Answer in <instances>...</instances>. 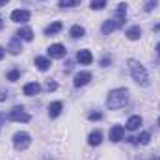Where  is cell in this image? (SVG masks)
Returning <instances> with one entry per match:
<instances>
[{
	"mask_svg": "<svg viewBox=\"0 0 160 160\" xmlns=\"http://www.w3.org/2000/svg\"><path fill=\"white\" fill-rule=\"evenodd\" d=\"M128 102V91L125 88H118V89H112L108 93V99H106V106L110 110H118L123 108L125 104Z\"/></svg>",
	"mask_w": 160,
	"mask_h": 160,
	"instance_id": "cell-1",
	"label": "cell"
},
{
	"mask_svg": "<svg viewBox=\"0 0 160 160\" xmlns=\"http://www.w3.org/2000/svg\"><path fill=\"white\" fill-rule=\"evenodd\" d=\"M128 69H130V75H132V78L136 80L140 86H149L151 84V80H149V75H147V71H145V67L140 63V62H136V60H128Z\"/></svg>",
	"mask_w": 160,
	"mask_h": 160,
	"instance_id": "cell-2",
	"label": "cell"
},
{
	"mask_svg": "<svg viewBox=\"0 0 160 160\" xmlns=\"http://www.w3.org/2000/svg\"><path fill=\"white\" fill-rule=\"evenodd\" d=\"M123 24H125V15H118V13H116V17H114V19H108V21L102 24V34H104V36H108V34H112L114 30L121 28Z\"/></svg>",
	"mask_w": 160,
	"mask_h": 160,
	"instance_id": "cell-3",
	"label": "cell"
},
{
	"mask_svg": "<svg viewBox=\"0 0 160 160\" xmlns=\"http://www.w3.org/2000/svg\"><path fill=\"white\" fill-rule=\"evenodd\" d=\"M30 143H32V140H30V134H28V132H17V134L13 136V145H15L17 151L28 149Z\"/></svg>",
	"mask_w": 160,
	"mask_h": 160,
	"instance_id": "cell-4",
	"label": "cell"
},
{
	"mask_svg": "<svg viewBox=\"0 0 160 160\" xmlns=\"http://www.w3.org/2000/svg\"><path fill=\"white\" fill-rule=\"evenodd\" d=\"M8 118H9L11 121H22V123H28V121H30V114H26L22 106H15V108L9 110V116H8Z\"/></svg>",
	"mask_w": 160,
	"mask_h": 160,
	"instance_id": "cell-5",
	"label": "cell"
},
{
	"mask_svg": "<svg viewBox=\"0 0 160 160\" xmlns=\"http://www.w3.org/2000/svg\"><path fill=\"white\" fill-rule=\"evenodd\" d=\"M47 52H48V56H50V58H63V56L67 54L65 47H63V45H60V43H54V45H50Z\"/></svg>",
	"mask_w": 160,
	"mask_h": 160,
	"instance_id": "cell-6",
	"label": "cell"
},
{
	"mask_svg": "<svg viewBox=\"0 0 160 160\" xmlns=\"http://www.w3.org/2000/svg\"><path fill=\"white\" fill-rule=\"evenodd\" d=\"M11 21L13 22H28L30 21V11H26V9H15V11H11Z\"/></svg>",
	"mask_w": 160,
	"mask_h": 160,
	"instance_id": "cell-7",
	"label": "cell"
},
{
	"mask_svg": "<svg viewBox=\"0 0 160 160\" xmlns=\"http://www.w3.org/2000/svg\"><path fill=\"white\" fill-rule=\"evenodd\" d=\"M123 136H125V128H123L121 125H114V127L110 128V140H112V142H121Z\"/></svg>",
	"mask_w": 160,
	"mask_h": 160,
	"instance_id": "cell-8",
	"label": "cell"
},
{
	"mask_svg": "<svg viewBox=\"0 0 160 160\" xmlns=\"http://www.w3.org/2000/svg\"><path fill=\"white\" fill-rule=\"evenodd\" d=\"M89 80H91V73H88V71L77 73V75H75V86H77V88H80V86H86Z\"/></svg>",
	"mask_w": 160,
	"mask_h": 160,
	"instance_id": "cell-9",
	"label": "cell"
},
{
	"mask_svg": "<svg viewBox=\"0 0 160 160\" xmlns=\"http://www.w3.org/2000/svg\"><path fill=\"white\" fill-rule=\"evenodd\" d=\"M22 91H24V95H28V97H32V95H38L41 91V86L38 82H30V84H26L24 88H22Z\"/></svg>",
	"mask_w": 160,
	"mask_h": 160,
	"instance_id": "cell-10",
	"label": "cell"
},
{
	"mask_svg": "<svg viewBox=\"0 0 160 160\" xmlns=\"http://www.w3.org/2000/svg\"><path fill=\"white\" fill-rule=\"evenodd\" d=\"M62 108H63V104L60 102V101H56V102H50V106H48V118H58L60 114H62Z\"/></svg>",
	"mask_w": 160,
	"mask_h": 160,
	"instance_id": "cell-11",
	"label": "cell"
},
{
	"mask_svg": "<svg viewBox=\"0 0 160 160\" xmlns=\"http://www.w3.org/2000/svg\"><path fill=\"white\" fill-rule=\"evenodd\" d=\"M77 60H78L80 63H84V65H89L91 62H93V56H91V52L89 50H78V54H77Z\"/></svg>",
	"mask_w": 160,
	"mask_h": 160,
	"instance_id": "cell-12",
	"label": "cell"
},
{
	"mask_svg": "<svg viewBox=\"0 0 160 160\" xmlns=\"http://www.w3.org/2000/svg\"><path fill=\"white\" fill-rule=\"evenodd\" d=\"M8 50L11 52V54H19L22 48H21V39L19 38H11L9 39V45H8Z\"/></svg>",
	"mask_w": 160,
	"mask_h": 160,
	"instance_id": "cell-13",
	"label": "cell"
},
{
	"mask_svg": "<svg viewBox=\"0 0 160 160\" xmlns=\"http://www.w3.org/2000/svg\"><path fill=\"white\" fill-rule=\"evenodd\" d=\"M140 125H142V118H140V116H132V118H128V121H127L125 127H127L128 130H138Z\"/></svg>",
	"mask_w": 160,
	"mask_h": 160,
	"instance_id": "cell-14",
	"label": "cell"
},
{
	"mask_svg": "<svg viewBox=\"0 0 160 160\" xmlns=\"http://www.w3.org/2000/svg\"><path fill=\"white\" fill-rule=\"evenodd\" d=\"M62 28H63V24H62L60 21H56V22H52V24H48V26L45 28V34H47V36H54V34H58Z\"/></svg>",
	"mask_w": 160,
	"mask_h": 160,
	"instance_id": "cell-15",
	"label": "cell"
},
{
	"mask_svg": "<svg viewBox=\"0 0 160 160\" xmlns=\"http://www.w3.org/2000/svg\"><path fill=\"white\" fill-rule=\"evenodd\" d=\"M17 38L19 39H24V41H32L34 39V32H32V28H21L17 32Z\"/></svg>",
	"mask_w": 160,
	"mask_h": 160,
	"instance_id": "cell-16",
	"label": "cell"
},
{
	"mask_svg": "<svg viewBox=\"0 0 160 160\" xmlns=\"http://www.w3.org/2000/svg\"><path fill=\"white\" fill-rule=\"evenodd\" d=\"M88 142H89V145H101V142H102V132H101V130L91 132L89 138H88Z\"/></svg>",
	"mask_w": 160,
	"mask_h": 160,
	"instance_id": "cell-17",
	"label": "cell"
},
{
	"mask_svg": "<svg viewBox=\"0 0 160 160\" xmlns=\"http://www.w3.org/2000/svg\"><path fill=\"white\" fill-rule=\"evenodd\" d=\"M36 67H38L39 71H47V69L50 67V60H48V58H43V56H38V58H36Z\"/></svg>",
	"mask_w": 160,
	"mask_h": 160,
	"instance_id": "cell-18",
	"label": "cell"
},
{
	"mask_svg": "<svg viewBox=\"0 0 160 160\" xmlns=\"http://www.w3.org/2000/svg\"><path fill=\"white\" fill-rule=\"evenodd\" d=\"M140 36H142V28H140V26H132V28L127 30V38H128L130 41L140 39Z\"/></svg>",
	"mask_w": 160,
	"mask_h": 160,
	"instance_id": "cell-19",
	"label": "cell"
},
{
	"mask_svg": "<svg viewBox=\"0 0 160 160\" xmlns=\"http://www.w3.org/2000/svg\"><path fill=\"white\" fill-rule=\"evenodd\" d=\"M69 34H71V38H75V39H78V38H82L84 34H86V30L80 26V24H75L71 30H69Z\"/></svg>",
	"mask_w": 160,
	"mask_h": 160,
	"instance_id": "cell-20",
	"label": "cell"
},
{
	"mask_svg": "<svg viewBox=\"0 0 160 160\" xmlns=\"http://www.w3.org/2000/svg\"><path fill=\"white\" fill-rule=\"evenodd\" d=\"M149 140H151V134L149 132H142L138 138H136V143H142V145H147L149 143Z\"/></svg>",
	"mask_w": 160,
	"mask_h": 160,
	"instance_id": "cell-21",
	"label": "cell"
},
{
	"mask_svg": "<svg viewBox=\"0 0 160 160\" xmlns=\"http://www.w3.org/2000/svg\"><path fill=\"white\" fill-rule=\"evenodd\" d=\"M6 78L9 80V82H15V80H19V78H21V71L13 69V71H9V73L6 75Z\"/></svg>",
	"mask_w": 160,
	"mask_h": 160,
	"instance_id": "cell-22",
	"label": "cell"
},
{
	"mask_svg": "<svg viewBox=\"0 0 160 160\" xmlns=\"http://www.w3.org/2000/svg\"><path fill=\"white\" fill-rule=\"evenodd\" d=\"M106 0H91V9H104Z\"/></svg>",
	"mask_w": 160,
	"mask_h": 160,
	"instance_id": "cell-23",
	"label": "cell"
},
{
	"mask_svg": "<svg viewBox=\"0 0 160 160\" xmlns=\"http://www.w3.org/2000/svg\"><path fill=\"white\" fill-rule=\"evenodd\" d=\"M157 4H158V0H145V4H143V9H145V11H151V9L157 6Z\"/></svg>",
	"mask_w": 160,
	"mask_h": 160,
	"instance_id": "cell-24",
	"label": "cell"
},
{
	"mask_svg": "<svg viewBox=\"0 0 160 160\" xmlns=\"http://www.w3.org/2000/svg\"><path fill=\"white\" fill-rule=\"evenodd\" d=\"M82 0H60V6L65 8V6H78Z\"/></svg>",
	"mask_w": 160,
	"mask_h": 160,
	"instance_id": "cell-25",
	"label": "cell"
},
{
	"mask_svg": "<svg viewBox=\"0 0 160 160\" xmlns=\"http://www.w3.org/2000/svg\"><path fill=\"white\" fill-rule=\"evenodd\" d=\"M88 119L89 121H99V119H102V114H101V112H91V114L88 116Z\"/></svg>",
	"mask_w": 160,
	"mask_h": 160,
	"instance_id": "cell-26",
	"label": "cell"
},
{
	"mask_svg": "<svg viewBox=\"0 0 160 160\" xmlns=\"http://www.w3.org/2000/svg\"><path fill=\"white\" fill-rule=\"evenodd\" d=\"M110 63H112V58H108V56L101 60V65H102V67H106V65H110Z\"/></svg>",
	"mask_w": 160,
	"mask_h": 160,
	"instance_id": "cell-27",
	"label": "cell"
},
{
	"mask_svg": "<svg viewBox=\"0 0 160 160\" xmlns=\"http://www.w3.org/2000/svg\"><path fill=\"white\" fill-rule=\"evenodd\" d=\"M56 88H58V86H56L54 82H47V89H48V91H54Z\"/></svg>",
	"mask_w": 160,
	"mask_h": 160,
	"instance_id": "cell-28",
	"label": "cell"
},
{
	"mask_svg": "<svg viewBox=\"0 0 160 160\" xmlns=\"http://www.w3.org/2000/svg\"><path fill=\"white\" fill-rule=\"evenodd\" d=\"M6 99V91H0V101H4Z\"/></svg>",
	"mask_w": 160,
	"mask_h": 160,
	"instance_id": "cell-29",
	"label": "cell"
},
{
	"mask_svg": "<svg viewBox=\"0 0 160 160\" xmlns=\"http://www.w3.org/2000/svg\"><path fill=\"white\" fill-rule=\"evenodd\" d=\"M8 2H9V0H0V8H2V6H6Z\"/></svg>",
	"mask_w": 160,
	"mask_h": 160,
	"instance_id": "cell-30",
	"label": "cell"
},
{
	"mask_svg": "<svg viewBox=\"0 0 160 160\" xmlns=\"http://www.w3.org/2000/svg\"><path fill=\"white\" fill-rule=\"evenodd\" d=\"M2 58H4V48L0 47V60H2Z\"/></svg>",
	"mask_w": 160,
	"mask_h": 160,
	"instance_id": "cell-31",
	"label": "cell"
},
{
	"mask_svg": "<svg viewBox=\"0 0 160 160\" xmlns=\"http://www.w3.org/2000/svg\"><path fill=\"white\" fill-rule=\"evenodd\" d=\"M157 54H158V58H160V43L157 45Z\"/></svg>",
	"mask_w": 160,
	"mask_h": 160,
	"instance_id": "cell-32",
	"label": "cell"
},
{
	"mask_svg": "<svg viewBox=\"0 0 160 160\" xmlns=\"http://www.w3.org/2000/svg\"><path fill=\"white\" fill-rule=\"evenodd\" d=\"M155 32H160V24H157V26H155Z\"/></svg>",
	"mask_w": 160,
	"mask_h": 160,
	"instance_id": "cell-33",
	"label": "cell"
},
{
	"mask_svg": "<svg viewBox=\"0 0 160 160\" xmlns=\"http://www.w3.org/2000/svg\"><path fill=\"white\" fill-rule=\"evenodd\" d=\"M2 26H4V22H2V19H0V30H2Z\"/></svg>",
	"mask_w": 160,
	"mask_h": 160,
	"instance_id": "cell-34",
	"label": "cell"
},
{
	"mask_svg": "<svg viewBox=\"0 0 160 160\" xmlns=\"http://www.w3.org/2000/svg\"><path fill=\"white\" fill-rule=\"evenodd\" d=\"M153 160H160V157H155V158H153Z\"/></svg>",
	"mask_w": 160,
	"mask_h": 160,
	"instance_id": "cell-35",
	"label": "cell"
},
{
	"mask_svg": "<svg viewBox=\"0 0 160 160\" xmlns=\"http://www.w3.org/2000/svg\"><path fill=\"white\" fill-rule=\"evenodd\" d=\"M158 125H160V119H158Z\"/></svg>",
	"mask_w": 160,
	"mask_h": 160,
	"instance_id": "cell-36",
	"label": "cell"
}]
</instances>
